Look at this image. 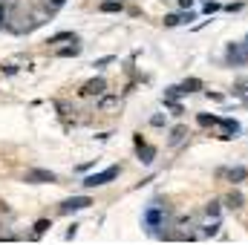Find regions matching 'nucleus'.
Returning a JSON list of instances; mask_svg holds the SVG:
<instances>
[{
  "mask_svg": "<svg viewBox=\"0 0 248 245\" xmlns=\"http://www.w3.org/2000/svg\"><path fill=\"white\" fill-rule=\"evenodd\" d=\"M190 3H193V0H179V6H182V9H190Z\"/></svg>",
  "mask_w": 248,
  "mask_h": 245,
  "instance_id": "19",
  "label": "nucleus"
},
{
  "mask_svg": "<svg viewBox=\"0 0 248 245\" xmlns=\"http://www.w3.org/2000/svg\"><path fill=\"white\" fill-rule=\"evenodd\" d=\"M217 214H219V205H217V202H211V205H208V216H217Z\"/></svg>",
  "mask_w": 248,
  "mask_h": 245,
  "instance_id": "16",
  "label": "nucleus"
},
{
  "mask_svg": "<svg viewBox=\"0 0 248 245\" xmlns=\"http://www.w3.org/2000/svg\"><path fill=\"white\" fill-rule=\"evenodd\" d=\"M61 41H75V35L72 32H61V35H52L49 38V44H61Z\"/></svg>",
  "mask_w": 248,
  "mask_h": 245,
  "instance_id": "11",
  "label": "nucleus"
},
{
  "mask_svg": "<svg viewBox=\"0 0 248 245\" xmlns=\"http://www.w3.org/2000/svg\"><path fill=\"white\" fill-rule=\"evenodd\" d=\"M141 222H144V228H147L150 234H156V231L165 225V211H162L159 205H147L144 214H141Z\"/></svg>",
  "mask_w": 248,
  "mask_h": 245,
  "instance_id": "1",
  "label": "nucleus"
},
{
  "mask_svg": "<svg viewBox=\"0 0 248 245\" xmlns=\"http://www.w3.org/2000/svg\"><path fill=\"white\" fill-rule=\"evenodd\" d=\"M119 173H122V168L116 165V168H107V170H101V173H93V176H87V179H84L81 184H84V187H101V184L113 182Z\"/></svg>",
  "mask_w": 248,
  "mask_h": 245,
  "instance_id": "2",
  "label": "nucleus"
},
{
  "mask_svg": "<svg viewBox=\"0 0 248 245\" xmlns=\"http://www.w3.org/2000/svg\"><path fill=\"white\" fill-rule=\"evenodd\" d=\"M136 144H139V156H141V162H144V165H150V162H153V156H156V150H153V147H147V144H141V138H136Z\"/></svg>",
  "mask_w": 248,
  "mask_h": 245,
  "instance_id": "7",
  "label": "nucleus"
},
{
  "mask_svg": "<svg viewBox=\"0 0 248 245\" xmlns=\"http://www.w3.org/2000/svg\"><path fill=\"white\" fill-rule=\"evenodd\" d=\"M182 136H185V130H182V127H176V130H173V136H170V138H173V141H179V138H182Z\"/></svg>",
  "mask_w": 248,
  "mask_h": 245,
  "instance_id": "17",
  "label": "nucleus"
},
{
  "mask_svg": "<svg viewBox=\"0 0 248 245\" xmlns=\"http://www.w3.org/2000/svg\"><path fill=\"white\" fill-rule=\"evenodd\" d=\"M98 9L101 12H122V0H104Z\"/></svg>",
  "mask_w": 248,
  "mask_h": 245,
  "instance_id": "9",
  "label": "nucleus"
},
{
  "mask_svg": "<svg viewBox=\"0 0 248 245\" xmlns=\"http://www.w3.org/2000/svg\"><path fill=\"white\" fill-rule=\"evenodd\" d=\"M78 52H81V46L75 44V46H66V49H61L58 55H61V58H69V55H78Z\"/></svg>",
  "mask_w": 248,
  "mask_h": 245,
  "instance_id": "13",
  "label": "nucleus"
},
{
  "mask_svg": "<svg viewBox=\"0 0 248 245\" xmlns=\"http://www.w3.org/2000/svg\"><path fill=\"white\" fill-rule=\"evenodd\" d=\"M93 205V199L90 196H72V199H66L61 205V214H75V211H87Z\"/></svg>",
  "mask_w": 248,
  "mask_h": 245,
  "instance_id": "3",
  "label": "nucleus"
},
{
  "mask_svg": "<svg viewBox=\"0 0 248 245\" xmlns=\"http://www.w3.org/2000/svg\"><path fill=\"white\" fill-rule=\"evenodd\" d=\"M246 176H248L246 168H234V170H228V179H231V182H243Z\"/></svg>",
  "mask_w": 248,
  "mask_h": 245,
  "instance_id": "10",
  "label": "nucleus"
},
{
  "mask_svg": "<svg viewBox=\"0 0 248 245\" xmlns=\"http://www.w3.org/2000/svg\"><path fill=\"white\" fill-rule=\"evenodd\" d=\"M46 228H49V222H46V219H41V222H35V234H44Z\"/></svg>",
  "mask_w": 248,
  "mask_h": 245,
  "instance_id": "14",
  "label": "nucleus"
},
{
  "mask_svg": "<svg viewBox=\"0 0 248 245\" xmlns=\"http://www.w3.org/2000/svg\"><path fill=\"white\" fill-rule=\"evenodd\" d=\"M199 87H202V84H199L196 78H190V81H185V84H182V92H196Z\"/></svg>",
  "mask_w": 248,
  "mask_h": 245,
  "instance_id": "12",
  "label": "nucleus"
},
{
  "mask_svg": "<svg viewBox=\"0 0 248 245\" xmlns=\"http://www.w3.org/2000/svg\"><path fill=\"white\" fill-rule=\"evenodd\" d=\"M26 182H35V184L55 182V173H49V170H29V173H26Z\"/></svg>",
  "mask_w": 248,
  "mask_h": 245,
  "instance_id": "5",
  "label": "nucleus"
},
{
  "mask_svg": "<svg viewBox=\"0 0 248 245\" xmlns=\"http://www.w3.org/2000/svg\"><path fill=\"white\" fill-rule=\"evenodd\" d=\"M49 3H52V9H61V6L66 3V0H49Z\"/></svg>",
  "mask_w": 248,
  "mask_h": 245,
  "instance_id": "18",
  "label": "nucleus"
},
{
  "mask_svg": "<svg viewBox=\"0 0 248 245\" xmlns=\"http://www.w3.org/2000/svg\"><path fill=\"white\" fill-rule=\"evenodd\" d=\"M187 20H193V15H190V12H187V15H168V17H165V23H168V26H179V23H187Z\"/></svg>",
  "mask_w": 248,
  "mask_h": 245,
  "instance_id": "8",
  "label": "nucleus"
},
{
  "mask_svg": "<svg viewBox=\"0 0 248 245\" xmlns=\"http://www.w3.org/2000/svg\"><path fill=\"white\" fill-rule=\"evenodd\" d=\"M3 26H6V3L0 0V29H3Z\"/></svg>",
  "mask_w": 248,
  "mask_h": 245,
  "instance_id": "15",
  "label": "nucleus"
},
{
  "mask_svg": "<svg viewBox=\"0 0 248 245\" xmlns=\"http://www.w3.org/2000/svg\"><path fill=\"white\" fill-rule=\"evenodd\" d=\"M225 58H228V63H234V66L246 63L248 61V46H246V44H231V46H228V52H225Z\"/></svg>",
  "mask_w": 248,
  "mask_h": 245,
  "instance_id": "4",
  "label": "nucleus"
},
{
  "mask_svg": "<svg viewBox=\"0 0 248 245\" xmlns=\"http://www.w3.org/2000/svg\"><path fill=\"white\" fill-rule=\"evenodd\" d=\"M107 90V84H104V78H95V81H90V84H84V95H101Z\"/></svg>",
  "mask_w": 248,
  "mask_h": 245,
  "instance_id": "6",
  "label": "nucleus"
}]
</instances>
